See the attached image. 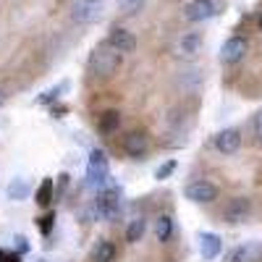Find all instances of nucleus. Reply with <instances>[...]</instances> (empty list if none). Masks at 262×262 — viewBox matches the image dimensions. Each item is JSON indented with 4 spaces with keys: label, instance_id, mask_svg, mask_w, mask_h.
<instances>
[{
    "label": "nucleus",
    "instance_id": "1",
    "mask_svg": "<svg viewBox=\"0 0 262 262\" xmlns=\"http://www.w3.org/2000/svg\"><path fill=\"white\" fill-rule=\"evenodd\" d=\"M121 63H123V53L111 48L107 42H100V45L92 50V55H90V71L95 76H100V79H111L121 69Z\"/></svg>",
    "mask_w": 262,
    "mask_h": 262
},
{
    "label": "nucleus",
    "instance_id": "2",
    "mask_svg": "<svg viewBox=\"0 0 262 262\" xmlns=\"http://www.w3.org/2000/svg\"><path fill=\"white\" fill-rule=\"evenodd\" d=\"M249 215H252V200L247 194L231 196V200H226L223 207H221V221L228 223V226H238V223L249 221Z\"/></svg>",
    "mask_w": 262,
    "mask_h": 262
},
{
    "label": "nucleus",
    "instance_id": "3",
    "mask_svg": "<svg viewBox=\"0 0 262 262\" xmlns=\"http://www.w3.org/2000/svg\"><path fill=\"white\" fill-rule=\"evenodd\" d=\"M102 8L105 3H100V0H74L69 6V18L79 27H86V24H95L102 16Z\"/></svg>",
    "mask_w": 262,
    "mask_h": 262
},
{
    "label": "nucleus",
    "instance_id": "4",
    "mask_svg": "<svg viewBox=\"0 0 262 262\" xmlns=\"http://www.w3.org/2000/svg\"><path fill=\"white\" fill-rule=\"evenodd\" d=\"M111 176V163H107V155L105 149L100 147H92L90 149V160H86V181L92 186H102Z\"/></svg>",
    "mask_w": 262,
    "mask_h": 262
},
{
    "label": "nucleus",
    "instance_id": "5",
    "mask_svg": "<svg viewBox=\"0 0 262 262\" xmlns=\"http://www.w3.org/2000/svg\"><path fill=\"white\" fill-rule=\"evenodd\" d=\"M184 196L189 202H194V205H212L217 196H221V189H217L212 181H207V179H196V181L184 186Z\"/></svg>",
    "mask_w": 262,
    "mask_h": 262
},
{
    "label": "nucleus",
    "instance_id": "6",
    "mask_svg": "<svg viewBox=\"0 0 262 262\" xmlns=\"http://www.w3.org/2000/svg\"><path fill=\"white\" fill-rule=\"evenodd\" d=\"M121 149H123V155L131 158V160H142L147 152H149V137H147V131L142 128H131L126 131V134L121 137Z\"/></svg>",
    "mask_w": 262,
    "mask_h": 262
},
{
    "label": "nucleus",
    "instance_id": "7",
    "mask_svg": "<svg viewBox=\"0 0 262 262\" xmlns=\"http://www.w3.org/2000/svg\"><path fill=\"white\" fill-rule=\"evenodd\" d=\"M242 128H236V126H228V128H221L217 134L212 137V147L221 152V155H236L238 149H242Z\"/></svg>",
    "mask_w": 262,
    "mask_h": 262
},
{
    "label": "nucleus",
    "instance_id": "8",
    "mask_svg": "<svg viewBox=\"0 0 262 262\" xmlns=\"http://www.w3.org/2000/svg\"><path fill=\"white\" fill-rule=\"evenodd\" d=\"M121 191L118 189H105L97 194V202H95V210L100 217H105V221H116V217L121 215Z\"/></svg>",
    "mask_w": 262,
    "mask_h": 262
},
{
    "label": "nucleus",
    "instance_id": "9",
    "mask_svg": "<svg viewBox=\"0 0 262 262\" xmlns=\"http://www.w3.org/2000/svg\"><path fill=\"white\" fill-rule=\"evenodd\" d=\"M249 53V39L247 37H228L223 42V48H221V63L223 66H236V63H242Z\"/></svg>",
    "mask_w": 262,
    "mask_h": 262
},
{
    "label": "nucleus",
    "instance_id": "10",
    "mask_svg": "<svg viewBox=\"0 0 262 262\" xmlns=\"http://www.w3.org/2000/svg\"><path fill=\"white\" fill-rule=\"evenodd\" d=\"M202 45H205V34L202 32H186V34H181L176 39V45H173V55L184 58V60H191V58L200 55Z\"/></svg>",
    "mask_w": 262,
    "mask_h": 262
},
{
    "label": "nucleus",
    "instance_id": "11",
    "mask_svg": "<svg viewBox=\"0 0 262 262\" xmlns=\"http://www.w3.org/2000/svg\"><path fill=\"white\" fill-rule=\"evenodd\" d=\"M184 18L191 21V24H202V21H210L217 13V6L212 0H189V3L181 8Z\"/></svg>",
    "mask_w": 262,
    "mask_h": 262
},
{
    "label": "nucleus",
    "instance_id": "12",
    "mask_svg": "<svg viewBox=\"0 0 262 262\" xmlns=\"http://www.w3.org/2000/svg\"><path fill=\"white\" fill-rule=\"evenodd\" d=\"M196 242H200V257L205 262H212L221 257L223 252V238L212 233V231H200V236H196Z\"/></svg>",
    "mask_w": 262,
    "mask_h": 262
},
{
    "label": "nucleus",
    "instance_id": "13",
    "mask_svg": "<svg viewBox=\"0 0 262 262\" xmlns=\"http://www.w3.org/2000/svg\"><path fill=\"white\" fill-rule=\"evenodd\" d=\"M107 45H111V48H116L118 53H134L137 50V37L134 34H131L128 29H121V27H113L111 32H107Z\"/></svg>",
    "mask_w": 262,
    "mask_h": 262
},
{
    "label": "nucleus",
    "instance_id": "14",
    "mask_svg": "<svg viewBox=\"0 0 262 262\" xmlns=\"http://www.w3.org/2000/svg\"><path fill=\"white\" fill-rule=\"evenodd\" d=\"M228 262H262V242H247L228 254Z\"/></svg>",
    "mask_w": 262,
    "mask_h": 262
},
{
    "label": "nucleus",
    "instance_id": "15",
    "mask_svg": "<svg viewBox=\"0 0 262 262\" xmlns=\"http://www.w3.org/2000/svg\"><path fill=\"white\" fill-rule=\"evenodd\" d=\"M116 257H118V252H116V244L111 238H100L92 247V254H90L92 262H116Z\"/></svg>",
    "mask_w": 262,
    "mask_h": 262
},
{
    "label": "nucleus",
    "instance_id": "16",
    "mask_svg": "<svg viewBox=\"0 0 262 262\" xmlns=\"http://www.w3.org/2000/svg\"><path fill=\"white\" fill-rule=\"evenodd\" d=\"M118 128H121V113L118 111H105L97 118V131H100L102 137H113Z\"/></svg>",
    "mask_w": 262,
    "mask_h": 262
},
{
    "label": "nucleus",
    "instance_id": "17",
    "mask_svg": "<svg viewBox=\"0 0 262 262\" xmlns=\"http://www.w3.org/2000/svg\"><path fill=\"white\" fill-rule=\"evenodd\" d=\"M144 231H147V217H134L128 226H126V233H123V238H126V244H137V242H142L144 238Z\"/></svg>",
    "mask_w": 262,
    "mask_h": 262
},
{
    "label": "nucleus",
    "instance_id": "18",
    "mask_svg": "<svg viewBox=\"0 0 262 262\" xmlns=\"http://www.w3.org/2000/svg\"><path fill=\"white\" fill-rule=\"evenodd\" d=\"M170 236H173V217L168 212H163V215H158V221H155V238L160 244H168Z\"/></svg>",
    "mask_w": 262,
    "mask_h": 262
},
{
    "label": "nucleus",
    "instance_id": "19",
    "mask_svg": "<svg viewBox=\"0 0 262 262\" xmlns=\"http://www.w3.org/2000/svg\"><path fill=\"white\" fill-rule=\"evenodd\" d=\"M50 200H53V179H45L39 184V189H37V205L48 207Z\"/></svg>",
    "mask_w": 262,
    "mask_h": 262
},
{
    "label": "nucleus",
    "instance_id": "20",
    "mask_svg": "<svg viewBox=\"0 0 262 262\" xmlns=\"http://www.w3.org/2000/svg\"><path fill=\"white\" fill-rule=\"evenodd\" d=\"M249 134H252V142L257 147H262V111H257L249 121Z\"/></svg>",
    "mask_w": 262,
    "mask_h": 262
},
{
    "label": "nucleus",
    "instance_id": "21",
    "mask_svg": "<svg viewBox=\"0 0 262 262\" xmlns=\"http://www.w3.org/2000/svg\"><path fill=\"white\" fill-rule=\"evenodd\" d=\"M27 194H29V186H27L24 179H16V181L8 186V196H11V200H16V202L27 200Z\"/></svg>",
    "mask_w": 262,
    "mask_h": 262
},
{
    "label": "nucleus",
    "instance_id": "22",
    "mask_svg": "<svg viewBox=\"0 0 262 262\" xmlns=\"http://www.w3.org/2000/svg\"><path fill=\"white\" fill-rule=\"evenodd\" d=\"M118 3H121V13L123 16H137L144 8L147 0H118Z\"/></svg>",
    "mask_w": 262,
    "mask_h": 262
},
{
    "label": "nucleus",
    "instance_id": "23",
    "mask_svg": "<svg viewBox=\"0 0 262 262\" xmlns=\"http://www.w3.org/2000/svg\"><path fill=\"white\" fill-rule=\"evenodd\" d=\"M176 168H179V163H176V160H165L163 165H158V168H155V179H158V181L170 179L173 173H176Z\"/></svg>",
    "mask_w": 262,
    "mask_h": 262
},
{
    "label": "nucleus",
    "instance_id": "24",
    "mask_svg": "<svg viewBox=\"0 0 262 262\" xmlns=\"http://www.w3.org/2000/svg\"><path fill=\"white\" fill-rule=\"evenodd\" d=\"M63 90H66V84L55 86V90H48V92H42V97H39L37 102H42V105H45V102H50V100L55 102V100H58V92H63Z\"/></svg>",
    "mask_w": 262,
    "mask_h": 262
},
{
    "label": "nucleus",
    "instance_id": "25",
    "mask_svg": "<svg viewBox=\"0 0 262 262\" xmlns=\"http://www.w3.org/2000/svg\"><path fill=\"white\" fill-rule=\"evenodd\" d=\"M0 262H21V254L11 249H0Z\"/></svg>",
    "mask_w": 262,
    "mask_h": 262
},
{
    "label": "nucleus",
    "instance_id": "26",
    "mask_svg": "<svg viewBox=\"0 0 262 262\" xmlns=\"http://www.w3.org/2000/svg\"><path fill=\"white\" fill-rule=\"evenodd\" d=\"M27 249H29V242H27V236H21V233H18V236H16V252H18V254H24Z\"/></svg>",
    "mask_w": 262,
    "mask_h": 262
},
{
    "label": "nucleus",
    "instance_id": "27",
    "mask_svg": "<svg viewBox=\"0 0 262 262\" xmlns=\"http://www.w3.org/2000/svg\"><path fill=\"white\" fill-rule=\"evenodd\" d=\"M6 100H8V92H6V86H3V84H0V107H3V105H6Z\"/></svg>",
    "mask_w": 262,
    "mask_h": 262
},
{
    "label": "nucleus",
    "instance_id": "28",
    "mask_svg": "<svg viewBox=\"0 0 262 262\" xmlns=\"http://www.w3.org/2000/svg\"><path fill=\"white\" fill-rule=\"evenodd\" d=\"M257 29H259V34H262V13H259V18H257Z\"/></svg>",
    "mask_w": 262,
    "mask_h": 262
},
{
    "label": "nucleus",
    "instance_id": "29",
    "mask_svg": "<svg viewBox=\"0 0 262 262\" xmlns=\"http://www.w3.org/2000/svg\"><path fill=\"white\" fill-rule=\"evenodd\" d=\"M100 3H105V0H100Z\"/></svg>",
    "mask_w": 262,
    "mask_h": 262
}]
</instances>
